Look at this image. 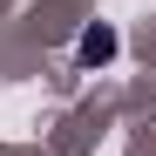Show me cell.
I'll return each mask as SVG.
<instances>
[{
  "label": "cell",
  "mask_w": 156,
  "mask_h": 156,
  "mask_svg": "<svg viewBox=\"0 0 156 156\" xmlns=\"http://www.w3.org/2000/svg\"><path fill=\"white\" fill-rule=\"evenodd\" d=\"M75 55H82V61H109V55H115V34H109V27H82Z\"/></svg>",
  "instance_id": "6da1fadb"
}]
</instances>
